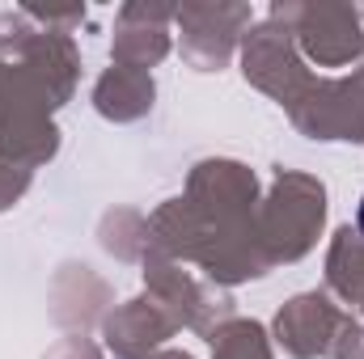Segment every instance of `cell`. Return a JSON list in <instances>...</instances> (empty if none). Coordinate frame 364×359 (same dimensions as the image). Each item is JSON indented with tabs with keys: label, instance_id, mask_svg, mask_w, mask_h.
<instances>
[{
	"label": "cell",
	"instance_id": "6da1fadb",
	"mask_svg": "<svg viewBox=\"0 0 364 359\" xmlns=\"http://www.w3.org/2000/svg\"><path fill=\"white\" fill-rule=\"evenodd\" d=\"M356 224H360V233H364V199H360V211H356Z\"/></svg>",
	"mask_w": 364,
	"mask_h": 359
}]
</instances>
